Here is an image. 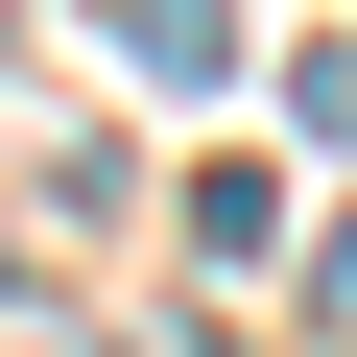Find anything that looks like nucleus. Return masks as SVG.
<instances>
[{"instance_id": "1", "label": "nucleus", "mask_w": 357, "mask_h": 357, "mask_svg": "<svg viewBox=\"0 0 357 357\" xmlns=\"http://www.w3.org/2000/svg\"><path fill=\"white\" fill-rule=\"evenodd\" d=\"M119 72H167V96H215V72H238V0H119Z\"/></svg>"}]
</instances>
